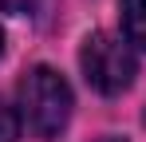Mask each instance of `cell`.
<instances>
[{"mask_svg":"<svg viewBox=\"0 0 146 142\" xmlns=\"http://www.w3.org/2000/svg\"><path fill=\"white\" fill-rule=\"evenodd\" d=\"M122 28L130 44L146 47V0H122Z\"/></svg>","mask_w":146,"mask_h":142,"instance_id":"cell-3","label":"cell"},{"mask_svg":"<svg viewBox=\"0 0 146 142\" xmlns=\"http://www.w3.org/2000/svg\"><path fill=\"white\" fill-rule=\"evenodd\" d=\"M28 0H0V12H24Z\"/></svg>","mask_w":146,"mask_h":142,"instance_id":"cell-5","label":"cell"},{"mask_svg":"<svg viewBox=\"0 0 146 142\" xmlns=\"http://www.w3.org/2000/svg\"><path fill=\"white\" fill-rule=\"evenodd\" d=\"M20 107H24L28 126L40 138H55L71 118V87L63 83L59 71L32 67L28 79L20 83Z\"/></svg>","mask_w":146,"mask_h":142,"instance_id":"cell-1","label":"cell"},{"mask_svg":"<svg viewBox=\"0 0 146 142\" xmlns=\"http://www.w3.org/2000/svg\"><path fill=\"white\" fill-rule=\"evenodd\" d=\"M103 142H122V138H103Z\"/></svg>","mask_w":146,"mask_h":142,"instance_id":"cell-6","label":"cell"},{"mask_svg":"<svg viewBox=\"0 0 146 142\" xmlns=\"http://www.w3.org/2000/svg\"><path fill=\"white\" fill-rule=\"evenodd\" d=\"M16 134H20V118H16V111L0 99V142H16Z\"/></svg>","mask_w":146,"mask_h":142,"instance_id":"cell-4","label":"cell"},{"mask_svg":"<svg viewBox=\"0 0 146 142\" xmlns=\"http://www.w3.org/2000/svg\"><path fill=\"white\" fill-rule=\"evenodd\" d=\"M0 51H4V36H0Z\"/></svg>","mask_w":146,"mask_h":142,"instance_id":"cell-7","label":"cell"},{"mask_svg":"<svg viewBox=\"0 0 146 142\" xmlns=\"http://www.w3.org/2000/svg\"><path fill=\"white\" fill-rule=\"evenodd\" d=\"M79 63H83V75H87V83L103 95H119L130 87V79H134V51L130 44H122V36H111V32H95L83 51H79Z\"/></svg>","mask_w":146,"mask_h":142,"instance_id":"cell-2","label":"cell"}]
</instances>
